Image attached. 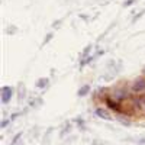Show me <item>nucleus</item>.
I'll list each match as a JSON object with an SVG mask.
<instances>
[{"label": "nucleus", "instance_id": "39448f33", "mask_svg": "<svg viewBox=\"0 0 145 145\" xmlns=\"http://www.w3.org/2000/svg\"><path fill=\"white\" fill-rule=\"evenodd\" d=\"M16 94H18V100H19V102L25 100V97H26L28 93H26V87H25V84H23V83H19V84H18Z\"/></svg>", "mask_w": 145, "mask_h": 145}, {"label": "nucleus", "instance_id": "f03ea898", "mask_svg": "<svg viewBox=\"0 0 145 145\" xmlns=\"http://www.w3.org/2000/svg\"><path fill=\"white\" fill-rule=\"evenodd\" d=\"M16 93V89L12 87V86H3L2 87V91H0V99H2V103L3 105H7L12 97H13V94Z\"/></svg>", "mask_w": 145, "mask_h": 145}, {"label": "nucleus", "instance_id": "f257e3e1", "mask_svg": "<svg viewBox=\"0 0 145 145\" xmlns=\"http://www.w3.org/2000/svg\"><path fill=\"white\" fill-rule=\"evenodd\" d=\"M131 91L134 94L145 93V76H139L131 83Z\"/></svg>", "mask_w": 145, "mask_h": 145}, {"label": "nucleus", "instance_id": "0eeeda50", "mask_svg": "<svg viewBox=\"0 0 145 145\" xmlns=\"http://www.w3.org/2000/svg\"><path fill=\"white\" fill-rule=\"evenodd\" d=\"M91 51H93V44H89V45L80 52V61H81V59H86L87 57H90V55H91Z\"/></svg>", "mask_w": 145, "mask_h": 145}, {"label": "nucleus", "instance_id": "1a4fd4ad", "mask_svg": "<svg viewBox=\"0 0 145 145\" xmlns=\"http://www.w3.org/2000/svg\"><path fill=\"white\" fill-rule=\"evenodd\" d=\"M90 84H84V86H81L80 89H78V91H77V96L78 97H84L86 94H89L90 93Z\"/></svg>", "mask_w": 145, "mask_h": 145}, {"label": "nucleus", "instance_id": "9d476101", "mask_svg": "<svg viewBox=\"0 0 145 145\" xmlns=\"http://www.w3.org/2000/svg\"><path fill=\"white\" fill-rule=\"evenodd\" d=\"M52 38H54V32H48L46 35H45V38H44V41H42V45H41V48H44L45 45H48L51 41H52Z\"/></svg>", "mask_w": 145, "mask_h": 145}, {"label": "nucleus", "instance_id": "423d86ee", "mask_svg": "<svg viewBox=\"0 0 145 145\" xmlns=\"http://www.w3.org/2000/svg\"><path fill=\"white\" fill-rule=\"evenodd\" d=\"M44 99H42V96H35V97H31L29 99V106L31 107H39V106H42V102Z\"/></svg>", "mask_w": 145, "mask_h": 145}, {"label": "nucleus", "instance_id": "6e6552de", "mask_svg": "<svg viewBox=\"0 0 145 145\" xmlns=\"http://www.w3.org/2000/svg\"><path fill=\"white\" fill-rule=\"evenodd\" d=\"M110 112L107 110V109H105V107H97L96 109V115L97 116H100V118H105V119H112V116L109 115Z\"/></svg>", "mask_w": 145, "mask_h": 145}, {"label": "nucleus", "instance_id": "dca6fc26", "mask_svg": "<svg viewBox=\"0 0 145 145\" xmlns=\"http://www.w3.org/2000/svg\"><path fill=\"white\" fill-rule=\"evenodd\" d=\"M142 76H145V67L142 68Z\"/></svg>", "mask_w": 145, "mask_h": 145}, {"label": "nucleus", "instance_id": "f8f14e48", "mask_svg": "<svg viewBox=\"0 0 145 145\" xmlns=\"http://www.w3.org/2000/svg\"><path fill=\"white\" fill-rule=\"evenodd\" d=\"M137 2H139V0H125V2H123V7H129V6H132V5H135Z\"/></svg>", "mask_w": 145, "mask_h": 145}, {"label": "nucleus", "instance_id": "9b49d317", "mask_svg": "<svg viewBox=\"0 0 145 145\" xmlns=\"http://www.w3.org/2000/svg\"><path fill=\"white\" fill-rule=\"evenodd\" d=\"M144 15H145V9H142L141 12H138L137 15H134V18H132V23H135V22H138V20H139V19H141V18H142Z\"/></svg>", "mask_w": 145, "mask_h": 145}, {"label": "nucleus", "instance_id": "20e7f679", "mask_svg": "<svg viewBox=\"0 0 145 145\" xmlns=\"http://www.w3.org/2000/svg\"><path fill=\"white\" fill-rule=\"evenodd\" d=\"M35 87L38 89V90H42V93L50 87V78L48 77H41L38 81L35 83Z\"/></svg>", "mask_w": 145, "mask_h": 145}, {"label": "nucleus", "instance_id": "4468645a", "mask_svg": "<svg viewBox=\"0 0 145 145\" xmlns=\"http://www.w3.org/2000/svg\"><path fill=\"white\" fill-rule=\"evenodd\" d=\"M61 25H63V20H61V19H58V20H55V22L52 23V28L55 29V28H59Z\"/></svg>", "mask_w": 145, "mask_h": 145}, {"label": "nucleus", "instance_id": "2eb2a0df", "mask_svg": "<svg viewBox=\"0 0 145 145\" xmlns=\"http://www.w3.org/2000/svg\"><path fill=\"white\" fill-rule=\"evenodd\" d=\"M80 19H84V20H89V19H90V16H89V15H80Z\"/></svg>", "mask_w": 145, "mask_h": 145}, {"label": "nucleus", "instance_id": "ddd939ff", "mask_svg": "<svg viewBox=\"0 0 145 145\" xmlns=\"http://www.w3.org/2000/svg\"><path fill=\"white\" fill-rule=\"evenodd\" d=\"M16 26H9V28H6V33H9V35H13V33H16Z\"/></svg>", "mask_w": 145, "mask_h": 145}, {"label": "nucleus", "instance_id": "7ed1b4c3", "mask_svg": "<svg viewBox=\"0 0 145 145\" xmlns=\"http://www.w3.org/2000/svg\"><path fill=\"white\" fill-rule=\"evenodd\" d=\"M105 54V50H99V51H96V52H93L90 57H87L86 59H81V61H80V70H83L84 67H86V65H89V64H91L93 61H96V59H97V58H100L102 55Z\"/></svg>", "mask_w": 145, "mask_h": 145}]
</instances>
